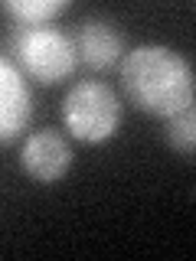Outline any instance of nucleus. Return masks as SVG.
Returning a JSON list of instances; mask_svg holds the SVG:
<instances>
[{
  "label": "nucleus",
  "instance_id": "nucleus-1",
  "mask_svg": "<svg viewBox=\"0 0 196 261\" xmlns=\"http://www.w3.org/2000/svg\"><path fill=\"white\" fill-rule=\"evenodd\" d=\"M121 88L137 111L154 118H174V114L193 108L196 79L193 65L183 53L163 43H141L128 49L118 62Z\"/></svg>",
  "mask_w": 196,
  "mask_h": 261
},
{
  "label": "nucleus",
  "instance_id": "nucleus-2",
  "mask_svg": "<svg viewBox=\"0 0 196 261\" xmlns=\"http://www.w3.org/2000/svg\"><path fill=\"white\" fill-rule=\"evenodd\" d=\"M7 49L13 53L16 69L39 85H59L79 65L72 36L56 27H13L7 36Z\"/></svg>",
  "mask_w": 196,
  "mask_h": 261
},
{
  "label": "nucleus",
  "instance_id": "nucleus-3",
  "mask_svg": "<svg viewBox=\"0 0 196 261\" xmlns=\"http://www.w3.org/2000/svg\"><path fill=\"white\" fill-rule=\"evenodd\" d=\"M125 108L105 82H79L62 98V124L82 144H105L118 134Z\"/></svg>",
  "mask_w": 196,
  "mask_h": 261
},
{
  "label": "nucleus",
  "instance_id": "nucleus-4",
  "mask_svg": "<svg viewBox=\"0 0 196 261\" xmlns=\"http://www.w3.org/2000/svg\"><path fill=\"white\" fill-rule=\"evenodd\" d=\"M20 167L33 183H59V179L72 170V144L65 141L59 130L39 127L27 134L20 150Z\"/></svg>",
  "mask_w": 196,
  "mask_h": 261
},
{
  "label": "nucleus",
  "instance_id": "nucleus-5",
  "mask_svg": "<svg viewBox=\"0 0 196 261\" xmlns=\"http://www.w3.org/2000/svg\"><path fill=\"white\" fill-rule=\"evenodd\" d=\"M33 118V92L16 65L0 56V144H10Z\"/></svg>",
  "mask_w": 196,
  "mask_h": 261
},
{
  "label": "nucleus",
  "instance_id": "nucleus-6",
  "mask_svg": "<svg viewBox=\"0 0 196 261\" xmlns=\"http://www.w3.org/2000/svg\"><path fill=\"white\" fill-rule=\"evenodd\" d=\"M72 43H76L79 59L95 72H105V69H111V65H118L121 56L128 53L121 30L114 27L111 20H105V16H85L76 27Z\"/></svg>",
  "mask_w": 196,
  "mask_h": 261
},
{
  "label": "nucleus",
  "instance_id": "nucleus-7",
  "mask_svg": "<svg viewBox=\"0 0 196 261\" xmlns=\"http://www.w3.org/2000/svg\"><path fill=\"white\" fill-rule=\"evenodd\" d=\"M0 10L13 20V27H49L59 13L69 10L65 0H4Z\"/></svg>",
  "mask_w": 196,
  "mask_h": 261
},
{
  "label": "nucleus",
  "instance_id": "nucleus-8",
  "mask_svg": "<svg viewBox=\"0 0 196 261\" xmlns=\"http://www.w3.org/2000/svg\"><path fill=\"white\" fill-rule=\"evenodd\" d=\"M167 144L183 157H190L196 150V111L193 108L167 118Z\"/></svg>",
  "mask_w": 196,
  "mask_h": 261
}]
</instances>
